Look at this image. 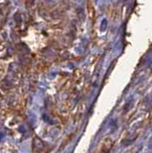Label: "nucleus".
Segmentation results:
<instances>
[{"mask_svg": "<svg viewBox=\"0 0 152 153\" xmlns=\"http://www.w3.org/2000/svg\"><path fill=\"white\" fill-rule=\"evenodd\" d=\"M44 145H43V142H42L39 138L36 137L34 142H33V149L35 151H39L43 148Z\"/></svg>", "mask_w": 152, "mask_h": 153, "instance_id": "nucleus-1", "label": "nucleus"}, {"mask_svg": "<svg viewBox=\"0 0 152 153\" xmlns=\"http://www.w3.org/2000/svg\"><path fill=\"white\" fill-rule=\"evenodd\" d=\"M35 2V0H26V4L28 5V6H31V5H33Z\"/></svg>", "mask_w": 152, "mask_h": 153, "instance_id": "nucleus-2", "label": "nucleus"}]
</instances>
